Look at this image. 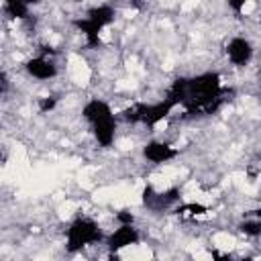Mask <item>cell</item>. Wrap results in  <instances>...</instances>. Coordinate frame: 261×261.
<instances>
[{
	"mask_svg": "<svg viewBox=\"0 0 261 261\" xmlns=\"http://www.w3.org/2000/svg\"><path fill=\"white\" fill-rule=\"evenodd\" d=\"M175 108V104L167 98L153 102V104H135L124 112V118L130 122H141L145 126H155L163 118L169 116V112Z\"/></svg>",
	"mask_w": 261,
	"mask_h": 261,
	"instance_id": "obj_1",
	"label": "cell"
},
{
	"mask_svg": "<svg viewBox=\"0 0 261 261\" xmlns=\"http://www.w3.org/2000/svg\"><path fill=\"white\" fill-rule=\"evenodd\" d=\"M102 239V230L92 218H75L67 228V251H80Z\"/></svg>",
	"mask_w": 261,
	"mask_h": 261,
	"instance_id": "obj_2",
	"label": "cell"
},
{
	"mask_svg": "<svg viewBox=\"0 0 261 261\" xmlns=\"http://www.w3.org/2000/svg\"><path fill=\"white\" fill-rule=\"evenodd\" d=\"M226 57L232 65L243 67L253 59V45L245 37H232L226 45Z\"/></svg>",
	"mask_w": 261,
	"mask_h": 261,
	"instance_id": "obj_3",
	"label": "cell"
},
{
	"mask_svg": "<svg viewBox=\"0 0 261 261\" xmlns=\"http://www.w3.org/2000/svg\"><path fill=\"white\" fill-rule=\"evenodd\" d=\"M143 157L155 165H161V163H167L171 159L177 157V149L165 141H149L145 147H143Z\"/></svg>",
	"mask_w": 261,
	"mask_h": 261,
	"instance_id": "obj_4",
	"label": "cell"
},
{
	"mask_svg": "<svg viewBox=\"0 0 261 261\" xmlns=\"http://www.w3.org/2000/svg\"><path fill=\"white\" fill-rule=\"evenodd\" d=\"M137 243H139V230L133 224H120L114 232H110L106 237V245L110 251H120L130 245H137Z\"/></svg>",
	"mask_w": 261,
	"mask_h": 261,
	"instance_id": "obj_5",
	"label": "cell"
},
{
	"mask_svg": "<svg viewBox=\"0 0 261 261\" xmlns=\"http://www.w3.org/2000/svg\"><path fill=\"white\" fill-rule=\"evenodd\" d=\"M24 69H27V73H29L31 77L41 80V82H45V80H53V77L57 75V65H55L51 59L43 57V55H39V57H31V59L24 63Z\"/></svg>",
	"mask_w": 261,
	"mask_h": 261,
	"instance_id": "obj_6",
	"label": "cell"
},
{
	"mask_svg": "<svg viewBox=\"0 0 261 261\" xmlns=\"http://www.w3.org/2000/svg\"><path fill=\"white\" fill-rule=\"evenodd\" d=\"M92 135L98 141V145L110 147L114 143V139H116V118H114V114L92 122Z\"/></svg>",
	"mask_w": 261,
	"mask_h": 261,
	"instance_id": "obj_7",
	"label": "cell"
},
{
	"mask_svg": "<svg viewBox=\"0 0 261 261\" xmlns=\"http://www.w3.org/2000/svg\"><path fill=\"white\" fill-rule=\"evenodd\" d=\"M112 114H114V112H112L110 104L104 102V100H100V98H92V100H88V102L84 104V108H82V116H84L90 124L96 122V120H100V118L112 116Z\"/></svg>",
	"mask_w": 261,
	"mask_h": 261,
	"instance_id": "obj_8",
	"label": "cell"
},
{
	"mask_svg": "<svg viewBox=\"0 0 261 261\" xmlns=\"http://www.w3.org/2000/svg\"><path fill=\"white\" fill-rule=\"evenodd\" d=\"M86 18H90L94 24H98L100 29H104V27H108V24L114 22L116 10H114V6H110V4H96V6L88 8Z\"/></svg>",
	"mask_w": 261,
	"mask_h": 261,
	"instance_id": "obj_9",
	"label": "cell"
},
{
	"mask_svg": "<svg viewBox=\"0 0 261 261\" xmlns=\"http://www.w3.org/2000/svg\"><path fill=\"white\" fill-rule=\"evenodd\" d=\"M73 24H75V29L86 37L88 45H92V47L100 45V31H102V29H100L98 24H94V22H92L90 18H86V16H84V18H77Z\"/></svg>",
	"mask_w": 261,
	"mask_h": 261,
	"instance_id": "obj_10",
	"label": "cell"
},
{
	"mask_svg": "<svg viewBox=\"0 0 261 261\" xmlns=\"http://www.w3.org/2000/svg\"><path fill=\"white\" fill-rule=\"evenodd\" d=\"M2 10L8 18H14V20H24L31 14V6L24 0H4Z\"/></svg>",
	"mask_w": 261,
	"mask_h": 261,
	"instance_id": "obj_11",
	"label": "cell"
},
{
	"mask_svg": "<svg viewBox=\"0 0 261 261\" xmlns=\"http://www.w3.org/2000/svg\"><path fill=\"white\" fill-rule=\"evenodd\" d=\"M241 230H243L245 234H249V237H259V232H261V220H259V218L245 220V222L241 224Z\"/></svg>",
	"mask_w": 261,
	"mask_h": 261,
	"instance_id": "obj_12",
	"label": "cell"
},
{
	"mask_svg": "<svg viewBox=\"0 0 261 261\" xmlns=\"http://www.w3.org/2000/svg\"><path fill=\"white\" fill-rule=\"evenodd\" d=\"M55 106H57V98H53V96H45V98H39V110H41L43 114L51 112Z\"/></svg>",
	"mask_w": 261,
	"mask_h": 261,
	"instance_id": "obj_13",
	"label": "cell"
},
{
	"mask_svg": "<svg viewBox=\"0 0 261 261\" xmlns=\"http://www.w3.org/2000/svg\"><path fill=\"white\" fill-rule=\"evenodd\" d=\"M177 212H181V214H190V216H198V214L206 212V206H202V204H186V206H181Z\"/></svg>",
	"mask_w": 261,
	"mask_h": 261,
	"instance_id": "obj_14",
	"label": "cell"
},
{
	"mask_svg": "<svg viewBox=\"0 0 261 261\" xmlns=\"http://www.w3.org/2000/svg\"><path fill=\"white\" fill-rule=\"evenodd\" d=\"M116 220H118L120 224H133V222H135V216H133L128 210H120V212L116 214Z\"/></svg>",
	"mask_w": 261,
	"mask_h": 261,
	"instance_id": "obj_15",
	"label": "cell"
},
{
	"mask_svg": "<svg viewBox=\"0 0 261 261\" xmlns=\"http://www.w3.org/2000/svg\"><path fill=\"white\" fill-rule=\"evenodd\" d=\"M226 4H228V8H230L232 12H241V10L245 8L247 0H226Z\"/></svg>",
	"mask_w": 261,
	"mask_h": 261,
	"instance_id": "obj_16",
	"label": "cell"
},
{
	"mask_svg": "<svg viewBox=\"0 0 261 261\" xmlns=\"http://www.w3.org/2000/svg\"><path fill=\"white\" fill-rule=\"evenodd\" d=\"M24 2H27V4L31 6V4H37V2H41V0H24Z\"/></svg>",
	"mask_w": 261,
	"mask_h": 261,
	"instance_id": "obj_17",
	"label": "cell"
},
{
	"mask_svg": "<svg viewBox=\"0 0 261 261\" xmlns=\"http://www.w3.org/2000/svg\"><path fill=\"white\" fill-rule=\"evenodd\" d=\"M0 94H2V84H0Z\"/></svg>",
	"mask_w": 261,
	"mask_h": 261,
	"instance_id": "obj_18",
	"label": "cell"
},
{
	"mask_svg": "<svg viewBox=\"0 0 261 261\" xmlns=\"http://www.w3.org/2000/svg\"><path fill=\"white\" fill-rule=\"evenodd\" d=\"M71 2H77V0H71Z\"/></svg>",
	"mask_w": 261,
	"mask_h": 261,
	"instance_id": "obj_19",
	"label": "cell"
}]
</instances>
